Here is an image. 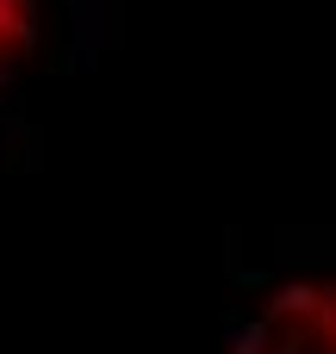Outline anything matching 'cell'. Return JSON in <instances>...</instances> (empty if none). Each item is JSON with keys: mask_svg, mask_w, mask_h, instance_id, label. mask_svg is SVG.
I'll use <instances>...</instances> for the list:
<instances>
[{"mask_svg": "<svg viewBox=\"0 0 336 354\" xmlns=\"http://www.w3.org/2000/svg\"><path fill=\"white\" fill-rule=\"evenodd\" d=\"M31 44H37V0H0V81L25 68Z\"/></svg>", "mask_w": 336, "mask_h": 354, "instance_id": "cell-1", "label": "cell"}]
</instances>
